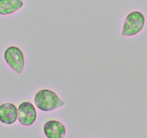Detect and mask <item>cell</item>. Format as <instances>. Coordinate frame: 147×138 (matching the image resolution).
<instances>
[{
    "instance_id": "cell-6",
    "label": "cell",
    "mask_w": 147,
    "mask_h": 138,
    "mask_svg": "<svg viewBox=\"0 0 147 138\" xmlns=\"http://www.w3.org/2000/svg\"><path fill=\"white\" fill-rule=\"evenodd\" d=\"M18 108L12 103L0 105V122L5 125H12L18 119Z\"/></svg>"
},
{
    "instance_id": "cell-4",
    "label": "cell",
    "mask_w": 147,
    "mask_h": 138,
    "mask_svg": "<svg viewBox=\"0 0 147 138\" xmlns=\"http://www.w3.org/2000/svg\"><path fill=\"white\" fill-rule=\"evenodd\" d=\"M18 121L22 125L31 126L36 121V109L32 103L29 101H25L20 104L18 107Z\"/></svg>"
},
{
    "instance_id": "cell-7",
    "label": "cell",
    "mask_w": 147,
    "mask_h": 138,
    "mask_svg": "<svg viewBox=\"0 0 147 138\" xmlns=\"http://www.w3.org/2000/svg\"><path fill=\"white\" fill-rule=\"evenodd\" d=\"M22 0H0V15H7L17 12L23 7Z\"/></svg>"
},
{
    "instance_id": "cell-2",
    "label": "cell",
    "mask_w": 147,
    "mask_h": 138,
    "mask_svg": "<svg viewBox=\"0 0 147 138\" xmlns=\"http://www.w3.org/2000/svg\"><path fill=\"white\" fill-rule=\"evenodd\" d=\"M145 17L139 11H134L127 15L124 21L122 36L131 37L139 33L145 25Z\"/></svg>"
},
{
    "instance_id": "cell-1",
    "label": "cell",
    "mask_w": 147,
    "mask_h": 138,
    "mask_svg": "<svg viewBox=\"0 0 147 138\" xmlns=\"http://www.w3.org/2000/svg\"><path fill=\"white\" fill-rule=\"evenodd\" d=\"M34 101L37 108L43 112L53 111L65 105L54 91L49 89H42L37 92Z\"/></svg>"
},
{
    "instance_id": "cell-5",
    "label": "cell",
    "mask_w": 147,
    "mask_h": 138,
    "mask_svg": "<svg viewBox=\"0 0 147 138\" xmlns=\"http://www.w3.org/2000/svg\"><path fill=\"white\" fill-rule=\"evenodd\" d=\"M43 132L47 138H64L66 129L64 125L59 121L50 120L44 125Z\"/></svg>"
},
{
    "instance_id": "cell-3",
    "label": "cell",
    "mask_w": 147,
    "mask_h": 138,
    "mask_svg": "<svg viewBox=\"0 0 147 138\" xmlns=\"http://www.w3.org/2000/svg\"><path fill=\"white\" fill-rule=\"evenodd\" d=\"M8 66L17 74H22L25 67V57L22 50L16 46H10L6 49L4 54Z\"/></svg>"
}]
</instances>
